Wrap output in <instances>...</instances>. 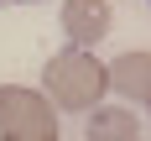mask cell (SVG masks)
I'll return each mask as SVG.
<instances>
[{
  "label": "cell",
  "instance_id": "obj_1",
  "mask_svg": "<svg viewBox=\"0 0 151 141\" xmlns=\"http://www.w3.org/2000/svg\"><path fill=\"white\" fill-rule=\"evenodd\" d=\"M42 89L58 110H94L99 94L109 89V63H99L89 47L52 52L47 68H42Z\"/></svg>",
  "mask_w": 151,
  "mask_h": 141
},
{
  "label": "cell",
  "instance_id": "obj_2",
  "mask_svg": "<svg viewBox=\"0 0 151 141\" xmlns=\"http://www.w3.org/2000/svg\"><path fill=\"white\" fill-rule=\"evenodd\" d=\"M0 141H63L52 99L37 89L0 84Z\"/></svg>",
  "mask_w": 151,
  "mask_h": 141
},
{
  "label": "cell",
  "instance_id": "obj_3",
  "mask_svg": "<svg viewBox=\"0 0 151 141\" xmlns=\"http://www.w3.org/2000/svg\"><path fill=\"white\" fill-rule=\"evenodd\" d=\"M109 21H115L109 0H63V31L73 37V47H94L109 31Z\"/></svg>",
  "mask_w": 151,
  "mask_h": 141
},
{
  "label": "cell",
  "instance_id": "obj_4",
  "mask_svg": "<svg viewBox=\"0 0 151 141\" xmlns=\"http://www.w3.org/2000/svg\"><path fill=\"white\" fill-rule=\"evenodd\" d=\"M109 89H120L125 99L151 105V52H120L109 63Z\"/></svg>",
  "mask_w": 151,
  "mask_h": 141
},
{
  "label": "cell",
  "instance_id": "obj_5",
  "mask_svg": "<svg viewBox=\"0 0 151 141\" xmlns=\"http://www.w3.org/2000/svg\"><path fill=\"white\" fill-rule=\"evenodd\" d=\"M83 141H141L136 110H99L94 105L89 125H83Z\"/></svg>",
  "mask_w": 151,
  "mask_h": 141
},
{
  "label": "cell",
  "instance_id": "obj_6",
  "mask_svg": "<svg viewBox=\"0 0 151 141\" xmlns=\"http://www.w3.org/2000/svg\"><path fill=\"white\" fill-rule=\"evenodd\" d=\"M16 5H31V0H16Z\"/></svg>",
  "mask_w": 151,
  "mask_h": 141
}]
</instances>
